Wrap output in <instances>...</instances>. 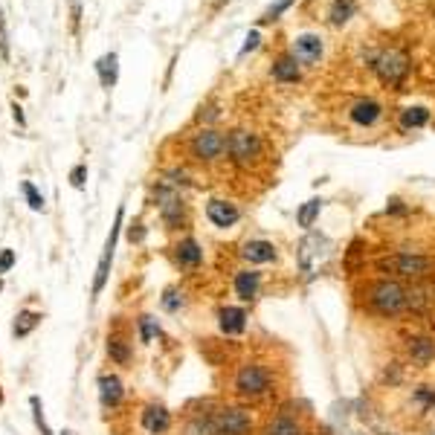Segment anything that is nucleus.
I'll return each instance as SVG.
<instances>
[{"instance_id": "obj_2", "label": "nucleus", "mask_w": 435, "mask_h": 435, "mask_svg": "<svg viewBox=\"0 0 435 435\" xmlns=\"http://www.w3.org/2000/svg\"><path fill=\"white\" fill-rule=\"evenodd\" d=\"M369 67L374 70V76H378L386 88L401 90L409 79V72H412V58L406 55V50L386 47V50L369 53Z\"/></svg>"}, {"instance_id": "obj_3", "label": "nucleus", "mask_w": 435, "mask_h": 435, "mask_svg": "<svg viewBox=\"0 0 435 435\" xmlns=\"http://www.w3.org/2000/svg\"><path fill=\"white\" fill-rule=\"evenodd\" d=\"M233 386H235V395L244 397V401H261V397H267L273 392V374L264 362L250 360L235 371Z\"/></svg>"}, {"instance_id": "obj_13", "label": "nucleus", "mask_w": 435, "mask_h": 435, "mask_svg": "<svg viewBox=\"0 0 435 435\" xmlns=\"http://www.w3.org/2000/svg\"><path fill=\"white\" fill-rule=\"evenodd\" d=\"M207 218L209 224L218 226V229H229L241 221V209L235 207L233 200H224V198H212L207 203Z\"/></svg>"}, {"instance_id": "obj_38", "label": "nucleus", "mask_w": 435, "mask_h": 435, "mask_svg": "<svg viewBox=\"0 0 435 435\" xmlns=\"http://www.w3.org/2000/svg\"><path fill=\"white\" fill-rule=\"evenodd\" d=\"M386 212H392V215H404V212H406V207H404V203L397 200V198H392V200H389V207H386Z\"/></svg>"}, {"instance_id": "obj_1", "label": "nucleus", "mask_w": 435, "mask_h": 435, "mask_svg": "<svg viewBox=\"0 0 435 435\" xmlns=\"http://www.w3.org/2000/svg\"><path fill=\"white\" fill-rule=\"evenodd\" d=\"M366 305L374 317L395 319L406 311V287L395 279H378L366 285Z\"/></svg>"}, {"instance_id": "obj_19", "label": "nucleus", "mask_w": 435, "mask_h": 435, "mask_svg": "<svg viewBox=\"0 0 435 435\" xmlns=\"http://www.w3.org/2000/svg\"><path fill=\"white\" fill-rule=\"evenodd\" d=\"M174 261L177 267H186V270H198L203 264V247L198 244L195 238H180L174 244Z\"/></svg>"}, {"instance_id": "obj_31", "label": "nucleus", "mask_w": 435, "mask_h": 435, "mask_svg": "<svg viewBox=\"0 0 435 435\" xmlns=\"http://www.w3.org/2000/svg\"><path fill=\"white\" fill-rule=\"evenodd\" d=\"M29 406H32V421H35V427H38V432H41V435H55V432L50 430V424H47V418H44V404H41L38 395L29 397Z\"/></svg>"}, {"instance_id": "obj_28", "label": "nucleus", "mask_w": 435, "mask_h": 435, "mask_svg": "<svg viewBox=\"0 0 435 435\" xmlns=\"http://www.w3.org/2000/svg\"><path fill=\"white\" fill-rule=\"evenodd\" d=\"M293 3H296V0H273V3H270L267 9L261 12V18H259V27H264V23H273V21H279V18H282L285 12H287L290 6H293Z\"/></svg>"}, {"instance_id": "obj_9", "label": "nucleus", "mask_w": 435, "mask_h": 435, "mask_svg": "<svg viewBox=\"0 0 435 435\" xmlns=\"http://www.w3.org/2000/svg\"><path fill=\"white\" fill-rule=\"evenodd\" d=\"M189 154L198 163H218L226 157V134L218 128H200L189 142Z\"/></svg>"}, {"instance_id": "obj_24", "label": "nucleus", "mask_w": 435, "mask_h": 435, "mask_svg": "<svg viewBox=\"0 0 435 435\" xmlns=\"http://www.w3.org/2000/svg\"><path fill=\"white\" fill-rule=\"evenodd\" d=\"M357 15V0H334L328 6V23L331 27H343Z\"/></svg>"}, {"instance_id": "obj_21", "label": "nucleus", "mask_w": 435, "mask_h": 435, "mask_svg": "<svg viewBox=\"0 0 435 435\" xmlns=\"http://www.w3.org/2000/svg\"><path fill=\"white\" fill-rule=\"evenodd\" d=\"M432 111L427 105H406L401 114H397V128L401 131H415V128H424L430 122Z\"/></svg>"}, {"instance_id": "obj_20", "label": "nucleus", "mask_w": 435, "mask_h": 435, "mask_svg": "<svg viewBox=\"0 0 435 435\" xmlns=\"http://www.w3.org/2000/svg\"><path fill=\"white\" fill-rule=\"evenodd\" d=\"M241 259L247 264H270L279 259V250H276L273 241H264V238H256V241H247L241 247Z\"/></svg>"}, {"instance_id": "obj_29", "label": "nucleus", "mask_w": 435, "mask_h": 435, "mask_svg": "<svg viewBox=\"0 0 435 435\" xmlns=\"http://www.w3.org/2000/svg\"><path fill=\"white\" fill-rule=\"evenodd\" d=\"M137 328H140V343H151L154 337H160V322H157L151 313H142L137 319Z\"/></svg>"}, {"instance_id": "obj_23", "label": "nucleus", "mask_w": 435, "mask_h": 435, "mask_svg": "<svg viewBox=\"0 0 435 435\" xmlns=\"http://www.w3.org/2000/svg\"><path fill=\"white\" fill-rule=\"evenodd\" d=\"M264 435H308V432H305V427H302L299 418H293V415H276V418L267 421Z\"/></svg>"}, {"instance_id": "obj_6", "label": "nucleus", "mask_w": 435, "mask_h": 435, "mask_svg": "<svg viewBox=\"0 0 435 435\" xmlns=\"http://www.w3.org/2000/svg\"><path fill=\"white\" fill-rule=\"evenodd\" d=\"M261 151H264V145H261V137L256 131L235 128L226 134V154L235 166H252L261 157Z\"/></svg>"}, {"instance_id": "obj_16", "label": "nucleus", "mask_w": 435, "mask_h": 435, "mask_svg": "<svg viewBox=\"0 0 435 435\" xmlns=\"http://www.w3.org/2000/svg\"><path fill=\"white\" fill-rule=\"evenodd\" d=\"M270 76H273V81H279V84H296L302 79V64L296 62V55L287 50L282 55H276V62L270 67Z\"/></svg>"}, {"instance_id": "obj_32", "label": "nucleus", "mask_w": 435, "mask_h": 435, "mask_svg": "<svg viewBox=\"0 0 435 435\" xmlns=\"http://www.w3.org/2000/svg\"><path fill=\"white\" fill-rule=\"evenodd\" d=\"M163 311L166 313H177L180 308H183L186 305V299H183V290H177V287H168L166 290V293H163Z\"/></svg>"}, {"instance_id": "obj_11", "label": "nucleus", "mask_w": 435, "mask_h": 435, "mask_svg": "<svg viewBox=\"0 0 435 435\" xmlns=\"http://www.w3.org/2000/svg\"><path fill=\"white\" fill-rule=\"evenodd\" d=\"M140 427L145 435H166L172 430V412L163 404H145L140 412Z\"/></svg>"}, {"instance_id": "obj_33", "label": "nucleus", "mask_w": 435, "mask_h": 435, "mask_svg": "<svg viewBox=\"0 0 435 435\" xmlns=\"http://www.w3.org/2000/svg\"><path fill=\"white\" fill-rule=\"evenodd\" d=\"M415 401L424 409H435V389H432V386H418V389H415Z\"/></svg>"}, {"instance_id": "obj_35", "label": "nucleus", "mask_w": 435, "mask_h": 435, "mask_svg": "<svg viewBox=\"0 0 435 435\" xmlns=\"http://www.w3.org/2000/svg\"><path fill=\"white\" fill-rule=\"evenodd\" d=\"M259 44H261V32H259V29H250L247 38H244V47H241V53H238V58H244L247 53L259 50Z\"/></svg>"}, {"instance_id": "obj_39", "label": "nucleus", "mask_w": 435, "mask_h": 435, "mask_svg": "<svg viewBox=\"0 0 435 435\" xmlns=\"http://www.w3.org/2000/svg\"><path fill=\"white\" fill-rule=\"evenodd\" d=\"M12 116H15L18 125H27V119H23V107H21L18 102H12Z\"/></svg>"}, {"instance_id": "obj_37", "label": "nucleus", "mask_w": 435, "mask_h": 435, "mask_svg": "<svg viewBox=\"0 0 435 435\" xmlns=\"http://www.w3.org/2000/svg\"><path fill=\"white\" fill-rule=\"evenodd\" d=\"M0 55L9 58V32H6V23H0Z\"/></svg>"}, {"instance_id": "obj_17", "label": "nucleus", "mask_w": 435, "mask_h": 435, "mask_svg": "<svg viewBox=\"0 0 435 435\" xmlns=\"http://www.w3.org/2000/svg\"><path fill=\"white\" fill-rule=\"evenodd\" d=\"M406 357L415 362V366H430L435 360V337L427 334H415L406 340Z\"/></svg>"}, {"instance_id": "obj_7", "label": "nucleus", "mask_w": 435, "mask_h": 435, "mask_svg": "<svg viewBox=\"0 0 435 435\" xmlns=\"http://www.w3.org/2000/svg\"><path fill=\"white\" fill-rule=\"evenodd\" d=\"M122 221H125V207L119 203V209L114 215V226L107 233V241H105V250H102V259H99V267H96V276H93V299L102 296V290L111 279V264H114V252H116V244H119V235H122Z\"/></svg>"}, {"instance_id": "obj_27", "label": "nucleus", "mask_w": 435, "mask_h": 435, "mask_svg": "<svg viewBox=\"0 0 435 435\" xmlns=\"http://www.w3.org/2000/svg\"><path fill=\"white\" fill-rule=\"evenodd\" d=\"M107 357H111L116 366H128L131 362V345L122 337H107Z\"/></svg>"}, {"instance_id": "obj_14", "label": "nucleus", "mask_w": 435, "mask_h": 435, "mask_svg": "<svg viewBox=\"0 0 435 435\" xmlns=\"http://www.w3.org/2000/svg\"><path fill=\"white\" fill-rule=\"evenodd\" d=\"M247 319H250V313L244 308H235V305H224L221 311H218V328H221V334H226V337L244 334Z\"/></svg>"}, {"instance_id": "obj_15", "label": "nucleus", "mask_w": 435, "mask_h": 435, "mask_svg": "<svg viewBox=\"0 0 435 435\" xmlns=\"http://www.w3.org/2000/svg\"><path fill=\"white\" fill-rule=\"evenodd\" d=\"M96 386H99V401L105 409H116L119 404H122V397H125V386L122 380H119V374L114 371H105L99 374V380H96Z\"/></svg>"}, {"instance_id": "obj_4", "label": "nucleus", "mask_w": 435, "mask_h": 435, "mask_svg": "<svg viewBox=\"0 0 435 435\" xmlns=\"http://www.w3.org/2000/svg\"><path fill=\"white\" fill-rule=\"evenodd\" d=\"M378 267L397 276V279H412V282H424L435 270V259L421 256V252H395L389 259H380Z\"/></svg>"}, {"instance_id": "obj_10", "label": "nucleus", "mask_w": 435, "mask_h": 435, "mask_svg": "<svg viewBox=\"0 0 435 435\" xmlns=\"http://www.w3.org/2000/svg\"><path fill=\"white\" fill-rule=\"evenodd\" d=\"M290 53L296 55V62H299V64L313 67V64H319V62H322V55H325V41H322V35H317V32H299L296 38L290 41Z\"/></svg>"}, {"instance_id": "obj_22", "label": "nucleus", "mask_w": 435, "mask_h": 435, "mask_svg": "<svg viewBox=\"0 0 435 435\" xmlns=\"http://www.w3.org/2000/svg\"><path fill=\"white\" fill-rule=\"evenodd\" d=\"M96 72H99V81H102V88L105 90H111L116 88V79H119V55L116 53H105L96 58Z\"/></svg>"}, {"instance_id": "obj_25", "label": "nucleus", "mask_w": 435, "mask_h": 435, "mask_svg": "<svg viewBox=\"0 0 435 435\" xmlns=\"http://www.w3.org/2000/svg\"><path fill=\"white\" fill-rule=\"evenodd\" d=\"M322 203H325L322 198H311V200H305V203H302V207L296 209V224H299L302 229H308V233H311V229H313V224L319 221Z\"/></svg>"}, {"instance_id": "obj_26", "label": "nucleus", "mask_w": 435, "mask_h": 435, "mask_svg": "<svg viewBox=\"0 0 435 435\" xmlns=\"http://www.w3.org/2000/svg\"><path fill=\"white\" fill-rule=\"evenodd\" d=\"M41 325V313H35V311H21L15 322H12V337L15 340H23V337H29L35 328Z\"/></svg>"}, {"instance_id": "obj_42", "label": "nucleus", "mask_w": 435, "mask_h": 435, "mask_svg": "<svg viewBox=\"0 0 435 435\" xmlns=\"http://www.w3.org/2000/svg\"><path fill=\"white\" fill-rule=\"evenodd\" d=\"M0 23H3V12H0Z\"/></svg>"}, {"instance_id": "obj_40", "label": "nucleus", "mask_w": 435, "mask_h": 435, "mask_svg": "<svg viewBox=\"0 0 435 435\" xmlns=\"http://www.w3.org/2000/svg\"><path fill=\"white\" fill-rule=\"evenodd\" d=\"M62 435H76V432H72V430H64V432H62Z\"/></svg>"}, {"instance_id": "obj_41", "label": "nucleus", "mask_w": 435, "mask_h": 435, "mask_svg": "<svg viewBox=\"0 0 435 435\" xmlns=\"http://www.w3.org/2000/svg\"><path fill=\"white\" fill-rule=\"evenodd\" d=\"M0 404H3V392H0Z\"/></svg>"}, {"instance_id": "obj_30", "label": "nucleus", "mask_w": 435, "mask_h": 435, "mask_svg": "<svg viewBox=\"0 0 435 435\" xmlns=\"http://www.w3.org/2000/svg\"><path fill=\"white\" fill-rule=\"evenodd\" d=\"M21 192H23V198H27V207H29L32 212H44L47 200H44V195H41V192L35 189V183H32V180H23V183H21Z\"/></svg>"}, {"instance_id": "obj_36", "label": "nucleus", "mask_w": 435, "mask_h": 435, "mask_svg": "<svg viewBox=\"0 0 435 435\" xmlns=\"http://www.w3.org/2000/svg\"><path fill=\"white\" fill-rule=\"evenodd\" d=\"M15 261H18L15 250H0V276H6L12 267H15Z\"/></svg>"}, {"instance_id": "obj_5", "label": "nucleus", "mask_w": 435, "mask_h": 435, "mask_svg": "<svg viewBox=\"0 0 435 435\" xmlns=\"http://www.w3.org/2000/svg\"><path fill=\"white\" fill-rule=\"evenodd\" d=\"M154 200H157V209H160L166 229H177L186 224V200L177 186H172L168 180H160L154 186Z\"/></svg>"}, {"instance_id": "obj_34", "label": "nucleus", "mask_w": 435, "mask_h": 435, "mask_svg": "<svg viewBox=\"0 0 435 435\" xmlns=\"http://www.w3.org/2000/svg\"><path fill=\"white\" fill-rule=\"evenodd\" d=\"M84 180H88V166L79 163L70 168V186L72 189H84Z\"/></svg>"}, {"instance_id": "obj_18", "label": "nucleus", "mask_w": 435, "mask_h": 435, "mask_svg": "<svg viewBox=\"0 0 435 435\" xmlns=\"http://www.w3.org/2000/svg\"><path fill=\"white\" fill-rule=\"evenodd\" d=\"M233 290H235V296H238L241 302H252V299L261 293V273L252 270V267L238 270L235 279H233Z\"/></svg>"}, {"instance_id": "obj_12", "label": "nucleus", "mask_w": 435, "mask_h": 435, "mask_svg": "<svg viewBox=\"0 0 435 435\" xmlns=\"http://www.w3.org/2000/svg\"><path fill=\"white\" fill-rule=\"evenodd\" d=\"M348 119H352L357 128H371L383 119V105L378 99H371V96H362V99H357L348 107Z\"/></svg>"}, {"instance_id": "obj_8", "label": "nucleus", "mask_w": 435, "mask_h": 435, "mask_svg": "<svg viewBox=\"0 0 435 435\" xmlns=\"http://www.w3.org/2000/svg\"><path fill=\"white\" fill-rule=\"evenodd\" d=\"M256 421L244 406H221L212 415V435H252Z\"/></svg>"}]
</instances>
